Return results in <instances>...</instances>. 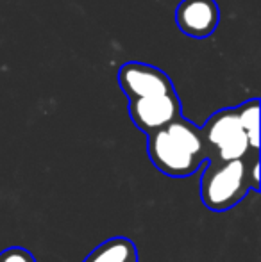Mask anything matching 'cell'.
<instances>
[{"instance_id": "cell-3", "label": "cell", "mask_w": 261, "mask_h": 262, "mask_svg": "<svg viewBox=\"0 0 261 262\" xmlns=\"http://www.w3.org/2000/svg\"><path fill=\"white\" fill-rule=\"evenodd\" d=\"M200 132L208 152V161H238L247 159L252 152L247 136L242 128L236 107H226L213 113L204 127H200Z\"/></svg>"}, {"instance_id": "cell-5", "label": "cell", "mask_w": 261, "mask_h": 262, "mask_svg": "<svg viewBox=\"0 0 261 262\" xmlns=\"http://www.w3.org/2000/svg\"><path fill=\"white\" fill-rule=\"evenodd\" d=\"M118 86L126 93L127 100L154 95L175 93L172 79L161 68L139 61H129L118 68Z\"/></svg>"}, {"instance_id": "cell-6", "label": "cell", "mask_w": 261, "mask_h": 262, "mask_svg": "<svg viewBox=\"0 0 261 262\" xmlns=\"http://www.w3.org/2000/svg\"><path fill=\"white\" fill-rule=\"evenodd\" d=\"M175 24L183 34L206 39L220 24V7L215 0H181L175 7Z\"/></svg>"}, {"instance_id": "cell-1", "label": "cell", "mask_w": 261, "mask_h": 262, "mask_svg": "<svg viewBox=\"0 0 261 262\" xmlns=\"http://www.w3.org/2000/svg\"><path fill=\"white\" fill-rule=\"evenodd\" d=\"M147 154L157 171L170 179H186L208 164L200 127L185 116L147 136Z\"/></svg>"}, {"instance_id": "cell-2", "label": "cell", "mask_w": 261, "mask_h": 262, "mask_svg": "<svg viewBox=\"0 0 261 262\" xmlns=\"http://www.w3.org/2000/svg\"><path fill=\"white\" fill-rule=\"evenodd\" d=\"M198 193L204 207L213 212H226L236 207L251 191L249 162L238 161H208L198 182Z\"/></svg>"}, {"instance_id": "cell-8", "label": "cell", "mask_w": 261, "mask_h": 262, "mask_svg": "<svg viewBox=\"0 0 261 262\" xmlns=\"http://www.w3.org/2000/svg\"><path fill=\"white\" fill-rule=\"evenodd\" d=\"M236 113L240 118L242 128H244L245 136L249 139V146H251L252 154L258 156L259 152V100L258 98H251L245 100L244 104L236 105Z\"/></svg>"}, {"instance_id": "cell-9", "label": "cell", "mask_w": 261, "mask_h": 262, "mask_svg": "<svg viewBox=\"0 0 261 262\" xmlns=\"http://www.w3.org/2000/svg\"><path fill=\"white\" fill-rule=\"evenodd\" d=\"M0 262H38L29 250L22 246H11L0 252Z\"/></svg>"}, {"instance_id": "cell-10", "label": "cell", "mask_w": 261, "mask_h": 262, "mask_svg": "<svg viewBox=\"0 0 261 262\" xmlns=\"http://www.w3.org/2000/svg\"><path fill=\"white\" fill-rule=\"evenodd\" d=\"M249 180H251V189L259 193V161L258 157L252 159V168L249 169Z\"/></svg>"}, {"instance_id": "cell-4", "label": "cell", "mask_w": 261, "mask_h": 262, "mask_svg": "<svg viewBox=\"0 0 261 262\" xmlns=\"http://www.w3.org/2000/svg\"><path fill=\"white\" fill-rule=\"evenodd\" d=\"M127 111H129V118L134 127L145 136L183 118V104L179 100L177 91L170 95L132 98L127 104Z\"/></svg>"}, {"instance_id": "cell-7", "label": "cell", "mask_w": 261, "mask_h": 262, "mask_svg": "<svg viewBox=\"0 0 261 262\" xmlns=\"http://www.w3.org/2000/svg\"><path fill=\"white\" fill-rule=\"evenodd\" d=\"M83 262H138V250L129 237L116 235L101 243Z\"/></svg>"}]
</instances>
